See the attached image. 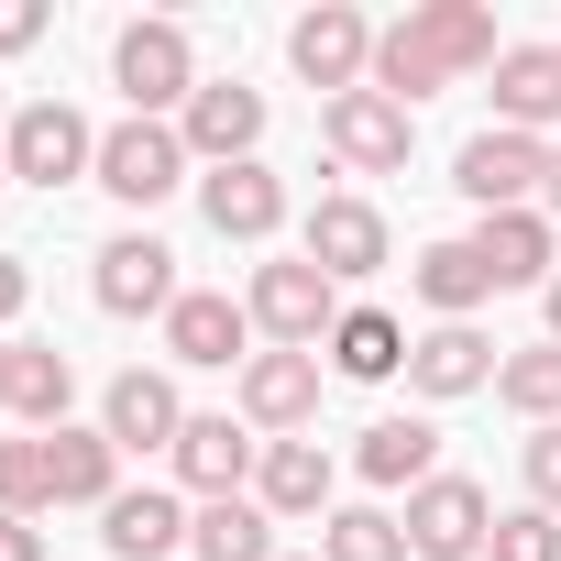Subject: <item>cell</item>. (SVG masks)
Instances as JSON below:
<instances>
[{"instance_id":"cell-40","label":"cell","mask_w":561,"mask_h":561,"mask_svg":"<svg viewBox=\"0 0 561 561\" xmlns=\"http://www.w3.org/2000/svg\"><path fill=\"white\" fill-rule=\"evenodd\" d=\"M0 187H12V154H0Z\"/></svg>"},{"instance_id":"cell-1","label":"cell","mask_w":561,"mask_h":561,"mask_svg":"<svg viewBox=\"0 0 561 561\" xmlns=\"http://www.w3.org/2000/svg\"><path fill=\"white\" fill-rule=\"evenodd\" d=\"M506 45H495V12L484 0H419L408 23H386L375 34V89L386 100H430V89H451V78H473V67H495Z\"/></svg>"},{"instance_id":"cell-34","label":"cell","mask_w":561,"mask_h":561,"mask_svg":"<svg viewBox=\"0 0 561 561\" xmlns=\"http://www.w3.org/2000/svg\"><path fill=\"white\" fill-rule=\"evenodd\" d=\"M45 34V0H0V56H23Z\"/></svg>"},{"instance_id":"cell-41","label":"cell","mask_w":561,"mask_h":561,"mask_svg":"<svg viewBox=\"0 0 561 561\" xmlns=\"http://www.w3.org/2000/svg\"><path fill=\"white\" fill-rule=\"evenodd\" d=\"M275 561H287V550H275Z\"/></svg>"},{"instance_id":"cell-29","label":"cell","mask_w":561,"mask_h":561,"mask_svg":"<svg viewBox=\"0 0 561 561\" xmlns=\"http://www.w3.org/2000/svg\"><path fill=\"white\" fill-rule=\"evenodd\" d=\"M495 397H506L517 419H539V430H550V419H561V342L506 353V364H495Z\"/></svg>"},{"instance_id":"cell-33","label":"cell","mask_w":561,"mask_h":561,"mask_svg":"<svg viewBox=\"0 0 561 561\" xmlns=\"http://www.w3.org/2000/svg\"><path fill=\"white\" fill-rule=\"evenodd\" d=\"M517 462H528V506H561V419H550V430H528V451H517Z\"/></svg>"},{"instance_id":"cell-4","label":"cell","mask_w":561,"mask_h":561,"mask_svg":"<svg viewBox=\"0 0 561 561\" xmlns=\"http://www.w3.org/2000/svg\"><path fill=\"white\" fill-rule=\"evenodd\" d=\"M0 154H12V176H23V187H78V176H100V133H89L67 100H34V111H12Z\"/></svg>"},{"instance_id":"cell-3","label":"cell","mask_w":561,"mask_h":561,"mask_svg":"<svg viewBox=\"0 0 561 561\" xmlns=\"http://www.w3.org/2000/svg\"><path fill=\"white\" fill-rule=\"evenodd\" d=\"M111 78H122L133 122H165V111H187V100L209 89V78H198V56H187V23H122Z\"/></svg>"},{"instance_id":"cell-2","label":"cell","mask_w":561,"mask_h":561,"mask_svg":"<svg viewBox=\"0 0 561 561\" xmlns=\"http://www.w3.org/2000/svg\"><path fill=\"white\" fill-rule=\"evenodd\" d=\"M253 331L275 342V353H320L331 331H342V287L309 264V253H287V264H253Z\"/></svg>"},{"instance_id":"cell-9","label":"cell","mask_w":561,"mask_h":561,"mask_svg":"<svg viewBox=\"0 0 561 561\" xmlns=\"http://www.w3.org/2000/svg\"><path fill=\"white\" fill-rule=\"evenodd\" d=\"M451 187H462L473 209H528V198L550 187V144H539V133H473V144L451 154Z\"/></svg>"},{"instance_id":"cell-22","label":"cell","mask_w":561,"mask_h":561,"mask_svg":"<svg viewBox=\"0 0 561 561\" xmlns=\"http://www.w3.org/2000/svg\"><path fill=\"white\" fill-rule=\"evenodd\" d=\"M473 253L495 287H550V220L539 209H484L473 220Z\"/></svg>"},{"instance_id":"cell-28","label":"cell","mask_w":561,"mask_h":561,"mask_svg":"<svg viewBox=\"0 0 561 561\" xmlns=\"http://www.w3.org/2000/svg\"><path fill=\"white\" fill-rule=\"evenodd\" d=\"M187 550H198V561H275V517H264L253 495H220V506L187 517Z\"/></svg>"},{"instance_id":"cell-24","label":"cell","mask_w":561,"mask_h":561,"mask_svg":"<svg viewBox=\"0 0 561 561\" xmlns=\"http://www.w3.org/2000/svg\"><path fill=\"white\" fill-rule=\"evenodd\" d=\"M408 287L430 298V320H473V309L495 298V275H484V253H473V242H430V253L408 264Z\"/></svg>"},{"instance_id":"cell-23","label":"cell","mask_w":561,"mask_h":561,"mask_svg":"<svg viewBox=\"0 0 561 561\" xmlns=\"http://www.w3.org/2000/svg\"><path fill=\"white\" fill-rule=\"evenodd\" d=\"M353 473H364V484H408V495H419V484L440 473V430H430V419H375V430L353 440Z\"/></svg>"},{"instance_id":"cell-17","label":"cell","mask_w":561,"mask_h":561,"mask_svg":"<svg viewBox=\"0 0 561 561\" xmlns=\"http://www.w3.org/2000/svg\"><path fill=\"white\" fill-rule=\"evenodd\" d=\"M100 550H111V561H165V550H187V506H176L165 484H122V495L100 506Z\"/></svg>"},{"instance_id":"cell-30","label":"cell","mask_w":561,"mask_h":561,"mask_svg":"<svg viewBox=\"0 0 561 561\" xmlns=\"http://www.w3.org/2000/svg\"><path fill=\"white\" fill-rule=\"evenodd\" d=\"M320 561H408V528L386 506H331L320 517Z\"/></svg>"},{"instance_id":"cell-16","label":"cell","mask_w":561,"mask_h":561,"mask_svg":"<svg viewBox=\"0 0 561 561\" xmlns=\"http://www.w3.org/2000/svg\"><path fill=\"white\" fill-rule=\"evenodd\" d=\"M100 430L122 440V451H176V430H187V408H176V375H111V397H100Z\"/></svg>"},{"instance_id":"cell-39","label":"cell","mask_w":561,"mask_h":561,"mask_svg":"<svg viewBox=\"0 0 561 561\" xmlns=\"http://www.w3.org/2000/svg\"><path fill=\"white\" fill-rule=\"evenodd\" d=\"M0 408H12V342H0Z\"/></svg>"},{"instance_id":"cell-11","label":"cell","mask_w":561,"mask_h":561,"mask_svg":"<svg viewBox=\"0 0 561 561\" xmlns=\"http://www.w3.org/2000/svg\"><path fill=\"white\" fill-rule=\"evenodd\" d=\"M320 133H331V154L353 165V176H397L408 165V100H386V89H342L331 111H320Z\"/></svg>"},{"instance_id":"cell-6","label":"cell","mask_w":561,"mask_h":561,"mask_svg":"<svg viewBox=\"0 0 561 561\" xmlns=\"http://www.w3.org/2000/svg\"><path fill=\"white\" fill-rule=\"evenodd\" d=\"M100 187H111L122 209L176 198V187H187V144H176V122H111V133H100Z\"/></svg>"},{"instance_id":"cell-14","label":"cell","mask_w":561,"mask_h":561,"mask_svg":"<svg viewBox=\"0 0 561 561\" xmlns=\"http://www.w3.org/2000/svg\"><path fill=\"white\" fill-rule=\"evenodd\" d=\"M165 462H176V484H187V495H209V506H220V495H242V484H253L264 440H253L242 419H187Z\"/></svg>"},{"instance_id":"cell-8","label":"cell","mask_w":561,"mask_h":561,"mask_svg":"<svg viewBox=\"0 0 561 561\" xmlns=\"http://www.w3.org/2000/svg\"><path fill=\"white\" fill-rule=\"evenodd\" d=\"M298 253L331 275V287H364V275H386L397 242H386V209H375V198H320V209L298 220Z\"/></svg>"},{"instance_id":"cell-21","label":"cell","mask_w":561,"mask_h":561,"mask_svg":"<svg viewBox=\"0 0 561 561\" xmlns=\"http://www.w3.org/2000/svg\"><path fill=\"white\" fill-rule=\"evenodd\" d=\"M253 506H264V517H320V506H331V451H320V440H264Z\"/></svg>"},{"instance_id":"cell-18","label":"cell","mask_w":561,"mask_h":561,"mask_svg":"<svg viewBox=\"0 0 561 561\" xmlns=\"http://www.w3.org/2000/svg\"><path fill=\"white\" fill-rule=\"evenodd\" d=\"M242 419L253 430H309L320 419V353H253L242 364Z\"/></svg>"},{"instance_id":"cell-27","label":"cell","mask_w":561,"mask_h":561,"mask_svg":"<svg viewBox=\"0 0 561 561\" xmlns=\"http://www.w3.org/2000/svg\"><path fill=\"white\" fill-rule=\"evenodd\" d=\"M67 397H78V364H67L56 342H12V419L67 430Z\"/></svg>"},{"instance_id":"cell-19","label":"cell","mask_w":561,"mask_h":561,"mask_svg":"<svg viewBox=\"0 0 561 561\" xmlns=\"http://www.w3.org/2000/svg\"><path fill=\"white\" fill-rule=\"evenodd\" d=\"M242 342H253V309H231V298H209V287H187V298L165 309V353L198 364V375H209V364H253Z\"/></svg>"},{"instance_id":"cell-25","label":"cell","mask_w":561,"mask_h":561,"mask_svg":"<svg viewBox=\"0 0 561 561\" xmlns=\"http://www.w3.org/2000/svg\"><path fill=\"white\" fill-rule=\"evenodd\" d=\"M56 440V506H111L122 495V440L111 430H45Z\"/></svg>"},{"instance_id":"cell-13","label":"cell","mask_w":561,"mask_h":561,"mask_svg":"<svg viewBox=\"0 0 561 561\" xmlns=\"http://www.w3.org/2000/svg\"><path fill=\"white\" fill-rule=\"evenodd\" d=\"M176 144H187V154H209V165H253V144H264V89L209 78V89L176 111Z\"/></svg>"},{"instance_id":"cell-26","label":"cell","mask_w":561,"mask_h":561,"mask_svg":"<svg viewBox=\"0 0 561 561\" xmlns=\"http://www.w3.org/2000/svg\"><path fill=\"white\" fill-rule=\"evenodd\" d=\"M331 375H353V386L408 375V331H397L386 309H342V331H331Z\"/></svg>"},{"instance_id":"cell-36","label":"cell","mask_w":561,"mask_h":561,"mask_svg":"<svg viewBox=\"0 0 561 561\" xmlns=\"http://www.w3.org/2000/svg\"><path fill=\"white\" fill-rule=\"evenodd\" d=\"M0 561H45V528L34 517H0Z\"/></svg>"},{"instance_id":"cell-38","label":"cell","mask_w":561,"mask_h":561,"mask_svg":"<svg viewBox=\"0 0 561 561\" xmlns=\"http://www.w3.org/2000/svg\"><path fill=\"white\" fill-rule=\"evenodd\" d=\"M539 198H550V209H561V144H550V187H539Z\"/></svg>"},{"instance_id":"cell-15","label":"cell","mask_w":561,"mask_h":561,"mask_svg":"<svg viewBox=\"0 0 561 561\" xmlns=\"http://www.w3.org/2000/svg\"><path fill=\"white\" fill-rule=\"evenodd\" d=\"M408 386H419V397H473V386H495V342H484L473 320H430V331L408 342Z\"/></svg>"},{"instance_id":"cell-37","label":"cell","mask_w":561,"mask_h":561,"mask_svg":"<svg viewBox=\"0 0 561 561\" xmlns=\"http://www.w3.org/2000/svg\"><path fill=\"white\" fill-rule=\"evenodd\" d=\"M539 298H550V342H561V275H550V287H539Z\"/></svg>"},{"instance_id":"cell-31","label":"cell","mask_w":561,"mask_h":561,"mask_svg":"<svg viewBox=\"0 0 561 561\" xmlns=\"http://www.w3.org/2000/svg\"><path fill=\"white\" fill-rule=\"evenodd\" d=\"M34 506H56V440L45 430L0 440V517H34Z\"/></svg>"},{"instance_id":"cell-12","label":"cell","mask_w":561,"mask_h":561,"mask_svg":"<svg viewBox=\"0 0 561 561\" xmlns=\"http://www.w3.org/2000/svg\"><path fill=\"white\" fill-rule=\"evenodd\" d=\"M198 220L220 242H275V231H287V176H275V165H209L198 176Z\"/></svg>"},{"instance_id":"cell-7","label":"cell","mask_w":561,"mask_h":561,"mask_svg":"<svg viewBox=\"0 0 561 561\" xmlns=\"http://www.w3.org/2000/svg\"><path fill=\"white\" fill-rule=\"evenodd\" d=\"M287 56H298V78L309 89H375V23L353 12V0H320V12H298V34H287Z\"/></svg>"},{"instance_id":"cell-5","label":"cell","mask_w":561,"mask_h":561,"mask_svg":"<svg viewBox=\"0 0 561 561\" xmlns=\"http://www.w3.org/2000/svg\"><path fill=\"white\" fill-rule=\"evenodd\" d=\"M397 528H408V550H419V561H473V550L495 539V495H484L473 473H430V484L408 495V517H397Z\"/></svg>"},{"instance_id":"cell-10","label":"cell","mask_w":561,"mask_h":561,"mask_svg":"<svg viewBox=\"0 0 561 561\" xmlns=\"http://www.w3.org/2000/svg\"><path fill=\"white\" fill-rule=\"evenodd\" d=\"M89 287H100V309H111V320H165V309L187 298V287H176V253H165L154 231H111Z\"/></svg>"},{"instance_id":"cell-20","label":"cell","mask_w":561,"mask_h":561,"mask_svg":"<svg viewBox=\"0 0 561 561\" xmlns=\"http://www.w3.org/2000/svg\"><path fill=\"white\" fill-rule=\"evenodd\" d=\"M561 122V45H506L495 56V133Z\"/></svg>"},{"instance_id":"cell-32","label":"cell","mask_w":561,"mask_h":561,"mask_svg":"<svg viewBox=\"0 0 561 561\" xmlns=\"http://www.w3.org/2000/svg\"><path fill=\"white\" fill-rule=\"evenodd\" d=\"M484 550H495V561H561V517H550V506H506Z\"/></svg>"},{"instance_id":"cell-35","label":"cell","mask_w":561,"mask_h":561,"mask_svg":"<svg viewBox=\"0 0 561 561\" xmlns=\"http://www.w3.org/2000/svg\"><path fill=\"white\" fill-rule=\"evenodd\" d=\"M23 298H34V275H23V253H0V331L23 320Z\"/></svg>"}]
</instances>
